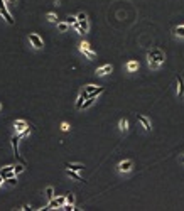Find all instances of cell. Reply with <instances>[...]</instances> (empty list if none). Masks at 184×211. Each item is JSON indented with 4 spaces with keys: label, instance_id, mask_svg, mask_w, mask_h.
Listing matches in <instances>:
<instances>
[{
    "label": "cell",
    "instance_id": "obj_12",
    "mask_svg": "<svg viewBox=\"0 0 184 211\" xmlns=\"http://www.w3.org/2000/svg\"><path fill=\"white\" fill-rule=\"evenodd\" d=\"M66 167L71 169V171H83L85 166L83 164H66Z\"/></svg>",
    "mask_w": 184,
    "mask_h": 211
},
{
    "label": "cell",
    "instance_id": "obj_10",
    "mask_svg": "<svg viewBox=\"0 0 184 211\" xmlns=\"http://www.w3.org/2000/svg\"><path fill=\"white\" fill-rule=\"evenodd\" d=\"M177 84H179V88H177V95H179V98H182L184 96V80L181 76H177Z\"/></svg>",
    "mask_w": 184,
    "mask_h": 211
},
{
    "label": "cell",
    "instance_id": "obj_5",
    "mask_svg": "<svg viewBox=\"0 0 184 211\" xmlns=\"http://www.w3.org/2000/svg\"><path fill=\"white\" fill-rule=\"evenodd\" d=\"M132 166H134V164H132V160H123V162L118 164V171L120 172H128L130 169H132Z\"/></svg>",
    "mask_w": 184,
    "mask_h": 211
},
{
    "label": "cell",
    "instance_id": "obj_2",
    "mask_svg": "<svg viewBox=\"0 0 184 211\" xmlns=\"http://www.w3.org/2000/svg\"><path fill=\"white\" fill-rule=\"evenodd\" d=\"M80 51L83 52V54L86 56L88 59H95V56H96V54H95V51L91 49V46H90L88 42H81V44H80Z\"/></svg>",
    "mask_w": 184,
    "mask_h": 211
},
{
    "label": "cell",
    "instance_id": "obj_6",
    "mask_svg": "<svg viewBox=\"0 0 184 211\" xmlns=\"http://www.w3.org/2000/svg\"><path fill=\"white\" fill-rule=\"evenodd\" d=\"M137 120L142 123V127L145 128L147 132H150V122H149V118L147 116H144V115H137Z\"/></svg>",
    "mask_w": 184,
    "mask_h": 211
},
{
    "label": "cell",
    "instance_id": "obj_23",
    "mask_svg": "<svg viewBox=\"0 0 184 211\" xmlns=\"http://www.w3.org/2000/svg\"><path fill=\"white\" fill-rule=\"evenodd\" d=\"M22 171H24V166H22V164L14 166V172H15V174H19V172H22Z\"/></svg>",
    "mask_w": 184,
    "mask_h": 211
},
{
    "label": "cell",
    "instance_id": "obj_21",
    "mask_svg": "<svg viewBox=\"0 0 184 211\" xmlns=\"http://www.w3.org/2000/svg\"><path fill=\"white\" fill-rule=\"evenodd\" d=\"M46 196H47V199H52L54 198V189L52 188H46Z\"/></svg>",
    "mask_w": 184,
    "mask_h": 211
},
{
    "label": "cell",
    "instance_id": "obj_25",
    "mask_svg": "<svg viewBox=\"0 0 184 211\" xmlns=\"http://www.w3.org/2000/svg\"><path fill=\"white\" fill-rule=\"evenodd\" d=\"M78 22H80V27H81V29L88 30V22H86V19H85V20H78Z\"/></svg>",
    "mask_w": 184,
    "mask_h": 211
},
{
    "label": "cell",
    "instance_id": "obj_27",
    "mask_svg": "<svg viewBox=\"0 0 184 211\" xmlns=\"http://www.w3.org/2000/svg\"><path fill=\"white\" fill-rule=\"evenodd\" d=\"M95 88H96V86H95V84H86V86H85V91H88V93H91V91H93Z\"/></svg>",
    "mask_w": 184,
    "mask_h": 211
},
{
    "label": "cell",
    "instance_id": "obj_22",
    "mask_svg": "<svg viewBox=\"0 0 184 211\" xmlns=\"http://www.w3.org/2000/svg\"><path fill=\"white\" fill-rule=\"evenodd\" d=\"M4 182H7V184H10V186H15V184H17V177H15V176H12V177L5 179Z\"/></svg>",
    "mask_w": 184,
    "mask_h": 211
},
{
    "label": "cell",
    "instance_id": "obj_24",
    "mask_svg": "<svg viewBox=\"0 0 184 211\" xmlns=\"http://www.w3.org/2000/svg\"><path fill=\"white\" fill-rule=\"evenodd\" d=\"M66 203H68V204L74 203V194H68V196H66Z\"/></svg>",
    "mask_w": 184,
    "mask_h": 211
},
{
    "label": "cell",
    "instance_id": "obj_34",
    "mask_svg": "<svg viewBox=\"0 0 184 211\" xmlns=\"http://www.w3.org/2000/svg\"><path fill=\"white\" fill-rule=\"evenodd\" d=\"M182 162H184V157H182Z\"/></svg>",
    "mask_w": 184,
    "mask_h": 211
},
{
    "label": "cell",
    "instance_id": "obj_8",
    "mask_svg": "<svg viewBox=\"0 0 184 211\" xmlns=\"http://www.w3.org/2000/svg\"><path fill=\"white\" fill-rule=\"evenodd\" d=\"M88 96H90V95H88V91H85V90L81 91V95H80V98H78V102H76V108L80 110L81 106H83V102H85V100L88 98Z\"/></svg>",
    "mask_w": 184,
    "mask_h": 211
},
{
    "label": "cell",
    "instance_id": "obj_1",
    "mask_svg": "<svg viewBox=\"0 0 184 211\" xmlns=\"http://www.w3.org/2000/svg\"><path fill=\"white\" fill-rule=\"evenodd\" d=\"M147 59H149V66L155 69V68H159V66L166 61V54H164L161 49L155 48V49H150V51H149Z\"/></svg>",
    "mask_w": 184,
    "mask_h": 211
},
{
    "label": "cell",
    "instance_id": "obj_14",
    "mask_svg": "<svg viewBox=\"0 0 184 211\" xmlns=\"http://www.w3.org/2000/svg\"><path fill=\"white\" fill-rule=\"evenodd\" d=\"M103 91H105V88H103V86H100V88H95V90L91 91V93H88V95H90L91 98H96V96H98V95H101Z\"/></svg>",
    "mask_w": 184,
    "mask_h": 211
},
{
    "label": "cell",
    "instance_id": "obj_17",
    "mask_svg": "<svg viewBox=\"0 0 184 211\" xmlns=\"http://www.w3.org/2000/svg\"><path fill=\"white\" fill-rule=\"evenodd\" d=\"M68 29H69L68 22H59V24H58V30H59V32H66Z\"/></svg>",
    "mask_w": 184,
    "mask_h": 211
},
{
    "label": "cell",
    "instance_id": "obj_13",
    "mask_svg": "<svg viewBox=\"0 0 184 211\" xmlns=\"http://www.w3.org/2000/svg\"><path fill=\"white\" fill-rule=\"evenodd\" d=\"M19 135H15V137H12V147H14V154L15 157H19V150H17V144H19Z\"/></svg>",
    "mask_w": 184,
    "mask_h": 211
},
{
    "label": "cell",
    "instance_id": "obj_31",
    "mask_svg": "<svg viewBox=\"0 0 184 211\" xmlns=\"http://www.w3.org/2000/svg\"><path fill=\"white\" fill-rule=\"evenodd\" d=\"M5 2H10V4H17V0H5Z\"/></svg>",
    "mask_w": 184,
    "mask_h": 211
},
{
    "label": "cell",
    "instance_id": "obj_26",
    "mask_svg": "<svg viewBox=\"0 0 184 211\" xmlns=\"http://www.w3.org/2000/svg\"><path fill=\"white\" fill-rule=\"evenodd\" d=\"M47 20H49V22H56V20H58V17H56V14H47Z\"/></svg>",
    "mask_w": 184,
    "mask_h": 211
},
{
    "label": "cell",
    "instance_id": "obj_4",
    "mask_svg": "<svg viewBox=\"0 0 184 211\" xmlns=\"http://www.w3.org/2000/svg\"><path fill=\"white\" fill-rule=\"evenodd\" d=\"M29 41H31V44H32L36 49H42L44 48V42H42V39H41L37 34H31L29 36Z\"/></svg>",
    "mask_w": 184,
    "mask_h": 211
},
{
    "label": "cell",
    "instance_id": "obj_11",
    "mask_svg": "<svg viewBox=\"0 0 184 211\" xmlns=\"http://www.w3.org/2000/svg\"><path fill=\"white\" fill-rule=\"evenodd\" d=\"M66 174H68L69 177H73L74 181H83V179L80 177V174H78V171H71V169H66Z\"/></svg>",
    "mask_w": 184,
    "mask_h": 211
},
{
    "label": "cell",
    "instance_id": "obj_30",
    "mask_svg": "<svg viewBox=\"0 0 184 211\" xmlns=\"http://www.w3.org/2000/svg\"><path fill=\"white\" fill-rule=\"evenodd\" d=\"M76 19H78V20H85V19H86V15H85V14H80Z\"/></svg>",
    "mask_w": 184,
    "mask_h": 211
},
{
    "label": "cell",
    "instance_id": "obj_33",
    "mask_svg": "<svg viewBox=\"0 0 184 211\" xmlns=\"http://www.w3.org/2000/svg\"><path fill=\"white\" fill-rule=\"evenodd\" d=\"M0 110H2V103H0Z\"/></svg>",
    "mask_w": 184,
    "mask_h": 211
},
{
    "label": "cell",
    "instance_id": "obj_28",
    "mask_svg": "<svg viewBox=\"0 0 184 211\" xmlns=\"http://www.w3.org/2000/svg\"><path fill=\"white\" fill-rule=\"evenodd\" d=\"M66 22H68V24H76L78 19H76V17H68V20H66Z\"/></svg>",
    "mask_w": 184,
    "mask_h": 211
},
{
    "label": "cell",
    "instance_id": "obj_3",
    "mask_svg": "<svg viewBox=\"0 0 184 211\" xmlns=\"http://www.w3.org/2000/svg\"><path fill=\"white\" fill-rule=\"evenodd\" d=\"M0 14L4 15V19L7 20V24H14V19H12V15L9 14V10H7V7H5V0H0Z\"/></svg>",
    "mask_w": 184,
    "mask_h": 211
},
{
    "label": "cell",
    "instance_id": "obj_16",
    "mask_svg": "<svg viewBox=\"0 0 184 211\" xmlns=\"http://www.w3.org/2000/svg\"><path fill=\"white\" fill-rule=\"evenodd\" d=\"M127 69H128V71H137V69H139V63L137 61L127 63Z\"/></svg>",
    "mask_w": 184,
    "mask_h": 211
},
{
    "label": "cell",
    "instance_id": "obj_32",
    "mask_svg": "<svg viewBox=\"0 0 184 211\" xmlns=\"http://www.w3.org/2000/svg\"><path fill=\"white\" fill-rule=\"evenodd\" d=\"M2 182H4V179H2V176H0V184H2Z\"/></svg>",
    "mask_w": 184,
    "mask_h": 211
},
{
    "label": "cell",
    "instance_id": "obj_7",
    "mask_svg": "<svg viewBox=\"0 0 184 211\" xmlns=\"http://www.w3.org/2000/svg\"><path fill=\"white\" fill-rule=\"evenodd\" d=\"M112 64H105V66H101V68H98L96 69V74L98 76H103V74H106V73H112Z\"/></svg>",
    "mask_w": 184,
    "mask_h": 211
},
{
    "label": "cell",
    "instance_id": "obj_29",
    "mask_svg": "<svg viewBox=\"0 0 184 211\" xmlns=\"http://www.w3.org/2000/svg\"><path fill=\"white\" fill-rule=\"evenodd\" d=\"M61 128H63V130H64V132H68V130H69V123H66V122H63V123H61Z\"/></svg>",
    "mask_w": 184,
    "mask_h": 211
},
{
    "label": "cell",
    "instance_id": "obj_19",
    "mask_svg": "<svg viewBox=\"0 0 184 211\" xmlns=\"http://www.w3.org/2000/svg\"><path fill=\"white\" fill-rule=\"evenodd\" d=\"M120 130L122 132L128 130V122H127V118H122V120H120Z\"/></svg>",
    "mask_w": 184,
    "mask_h": 211
},
{
    "label": "cell",
    "instance_id": "obj_15",
    "mask_svg": "<svg viewBox=\"0 0 184 211\" xmlns=\"http://www.w3.org/2000/svg\"><path fill=\"white\" fill-rule=\"evenodd\" d=\"M172 32H174V36H177V37H184V26L174 27V29H172Z\"/></svg>",
    "mask_w": 184,
    "mask_h": 211
},
{
    "label": "cell",
    "instance_id": "obj_20",
    "mask_svg": "<svg viewBox=\"0 0 184 211\" xmlns=\"http://www.w3.org/2000/svg\"><path fill=\"white\" fill-rule=\"evenodd\" d=\"M93 102H95V98H91V96H88V98H86V102L83 103V106H81V108H90V106L93 105Z\"/></svg>",
    "mask_w": 184,
    "mask_h": 211
},
{
    "label": "cell",
    "instance_id": "obj_9",
    "mask_svg": "<svg viewBox=\"0 0 184 211\" xmlns=\"http://www.w3.org/2000/svg\"><path fill=\"white\" fill-rule=\"evenodd\" d=\"M14 127H15V130H17V132H19V134H20V132H22V130H24V128H27V127H29V125L25 123V122H24V120H15V123H14Z\"/></svg>",
    "mask_w": 184,
    "mask_h": 211
},
{
    "label": "cell",
    "instance_id": "obj_18",
    "mask_svg": "<svg viewBox=\"0 0 184 211\" xmlns=\"http://www.w3.org/2000/svg\"><path fill=\"white\" fill-rule=\"evenodd\" d=\"M56 206H59V203H58V198H56V199H51V201H49V204H47V206L44 208V209H54Z\"/></svg>",
    "mask_w": 184,
    "mask_h": 211
}]
</instances>
